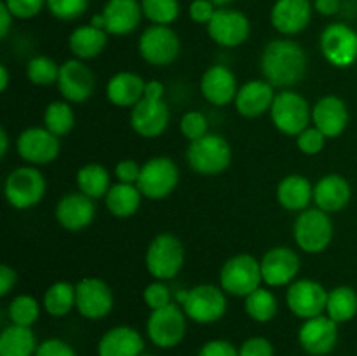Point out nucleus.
I'll return each instance as SVG.
<instances>
[{
    "instance_id": "50",
    "label": "nucleus",
    "mask_w": 357,
    "mask_h": 356,
    "mask_svg": "<svg viewBox=\"0 0 357 356\" xmlns=\"http://www.w3.org/2000/svg\"><path fill=\"white\" fill-rule=\"evenodd\" d=\"M197 356H239V349L229 341H223V339H215V341H209L199 349Z\"/></svg>"
},
{
    "instance_id": "31",
    "label": "nucleus",
    "mask_w": 357,
    "mask_h": 356,
    "mask_svg": "<svg viewBox=\"0 0 357 356\" xmlns=\"http://www.w3.org/2000/svg\"><path fill=\"white\" fill-rule=\"evenodd\" d=\"M108 34L101 28L93 27V24H82V27L75 28V30L70 34L68 38V47L72 51V54L77 59H93L96 56H100L103 52V49L107 47Z\"/></svg>"
},
{
    "instance_id": "59",
    "label": "nucleus",
    "mask_w": 357,
    "mask_h": 356,
    "mask_svg": "<svg viewBox=\"0 0 357 356\" xmlns=\"http://www.w3.org/2000/svg\"><path fill=\"white\" fill-rule=\"evenodd\" d=\"M142 356H153V355H142Z\"/></svg>"
},
{
    "instance_id": "10",
    "label": "nucleus",
    "mask_w": 357,
    "mask_h": 356,
    "mask_svg": "<svg viewBox=\"0 0 357 356\" xmlns=\"http://www.w3.org/2000/svg\"><path fill=\"white\" fill-rule=\"evenodd\" d=\"M138 51L150 65L167 66L180 56L181 42L173 28L152 24L139 37Z\"/></svg>"
},
{
    "instance_id": "13",
    "label": "nucleus",
    "mask_w": 357,
    "mask_h": 356,
    "mask_svg": "<svg viewBox=\"0 0 357 356\" xmlns=\"http://www.w3.org/2000/svg\"><path fill=\"white\" fill-rule=\"evenodd\" d=\"M328 292L314 279H295L286 292V304L296 318L309 320L326 313Z\"/></svg>"
},
{
    "instance_id": "16",
    "label": "nucleus",
    "mask_w": 357,
    "mask_h": 356,
    "mask_svg": "<svg viewBox=\"0 0 357 356\" xmlns=\"http://www.w3.org/2000/svg\"><path fill=\"white\" fill-rule=\"evenodd\" d=\"M96 79L94 73L82 59H68L59 66L58 89L65 101L70 103H84L94 93Z\"/></svg>"
},
{
    "instance_id": "23",
    "label": "nucleus",
    "mask_w": 357,
    "mask_h": 356,
    "mask_svg": "<svg viewBox=\"0 0 357 356\" xmlns=\"http://www.w3.org/2000/svg\"><path fill=\"white\" fill-rule=\"evenodd\" d=\"M312 122L326 138H338L349 126V108L342 98L326 94L312 107Z\"/></svg>"
},
{
    "instance_id": "28",
    "label": "nucleus",
    "mask_w": 357,
    "mask_h": 356,
    "mask_svg": "<svg viewBox=\"0 0 357 356\" xmlns=\"http://www.w3.org/2000/svg\"><path fill=\"white\" fill-rule=\"evenodd\" d=\"M352 198L351 184L342 175L331 173L314 185V202L326 213L342 212Z\"/></svg>"
},
{
    "instance_id": "12",
    "label": "nucleus",
    "mask_w": 357,
    "mask_h": 356,
    "mask_svg": "<svg viewBox=\"0 0 357 356\" xmlns=\"http://www.w3.org/2000/svg\"><path fill=\"white\" fill-rule=\"evenodd\" d=\"M319 47L330 65L347 68L357 61V31L345 23L328 24L321 34Z\"/></svg>"
},
{
    "instance_id": "33",
    "label": "nucleus",
    "mask_w": 357,
    "mask_h": 356,
    "mask_svg": "<svg viewBox=\"0 0 357 356\" xmlns=\"http://www.w3.org/2000/svg\"><path fill=\"white\" fill-rule=\"evenodd\" d=\"M37 337L30 327L10 325L0 334V356H35Z\"/></svg>"
},
{
    "instance_id": "24",
    "label": "nucleus",
    "mask_w": 357,
    "mask_h": 356,
    "mask_svg": "<svg viewBox=\"0 0 357 356\" xmlns=\"http://www.w3.org/2000/svg\"><path fill=\"white\" fill-rule=\"evenodd\" d=\"M236 73L225 65H213L202 73L201 93L206 101L216 107L229 105L237 96Z\"/></svg>"
},
{
    "instance_id": "52",
    "label": "nucleus",
    "mask_w": 357,
    "mask_h": 356,
    "mask_svg": "<svg viewBox=\"0 0 357 356\" xmlns=\"http://www.w3.org/2000/svg\"><path fill=\"white\" fill-rule=\"evenodd\" d=\"M17 281V274L13 267H9L7 264H3L0 267V297L9 295L10 290L14 288Z\"/></svg>"
},
{
    "instance_id": "36",
    "label": "nucleus",
    "mask_w": 357,
    "mask_h": 356,
    "mask_svg": "<svg viewBox=\"0 0 357 356\" xmlns=\"http://www.w3.org/2000/svg\"><path fill=\"white\" fill-rule=\"evenodd\" d=\"M44 309L51 316L63 318L75 307V285L68 281H56L45 290Z\"/></svg>"
},
{
    "instance_id": "43",
    "label": "nucleus",
    "mask_w": 357,
    "mask_h": 356,
    "mask_svg": "<svg viewBox=\"0 0 357 356\" xmlns=\"http://www.w3.org/2000/svg\"><path fill=\"white\" fill-rule=\"evenodd\" d=\"M180 129L188 142H194V140H199L204 135H208V119L201 112H187L181 117Z\"/></svg>"
},
{
    "instance_id": "5",
    "label": "nucleus",
    "mask_w": 357,
    "mask_h": 356,
    "mask_svg": "<svg viewBox=\"0 0 357 356\" xmlns=\"http://www.w3.org/2000/svg\"><path fill=\"white\" fill-rule=\"evenodd\" d=\"M293 237L296 246L305 253H321L333 239V222L323 209L307 208L300 212L293 223Z\"/></svg>"
},
{
    "instance_id": "1",
    "label": "nucleus",
    "mask_w": 357,
    "mask_h": 356,
    "mask_svg": "<svg viewBox=\"0 0 357 356\" xmlns=\"http://www.w3.org/2000/svg\"><path fill=\"white\" fill-rule=\"evenodd\" d=\"M309 58L302 45L289 38H278L265 45L260 58L264 79L274 87L289 89L305 77Z\"/></svg>"
},
{
    "instance_id": "51",
    "label": "nucleus",
    "mask_w": 357,
    "mask_h": 356,
    "mask_svg": "<svg viewBox=\"0 0 357 356\" xmlns=\"http://www.w3.org/2000/svg\"><path fill=\"white\" fill-rule=\"evenodd\" d=\"M142 166L135 159H122L115 166V177L122 184H138Z\"/></svg>"
},
{
    "instance_id": "11",
    "label": "nucleus",
    "mask_w": 357,
    "mask_h": 356,
    "mask_svg": "<svg viewBox=\"0 0 357 356\" xmlns=\"http://www.w3.org/2000/svg\"><path fill=\"white\" fill-rule=\"evenodd\" d=\"M180 181V171L176 163L169 157H153L142 166L138 178V188L143 198L164 199L176 188Z\"/></svg>"
},
{
    "instance_id": "54",
    "label": "nucleus",
    "mask_w": 357,
    "mask_h": 356,
    "mask_svg": "<svg viewBox=\"0 0 357 356\" xmlns=\"http://www.w3.org/2000/svg\"><path fill=\"white\" fill-rule=\"evenodd\" d=\"M164 93H166V87H164L160 80H149V82H145V94H143V98L164 101Z\"/></svg>"
},
{
    "instance_id": "30",
    "label": "nucleus",
    "mask_w": 357,
    "mask_h": 356,
    "mask_svg": "<svg viewBox=\"0 0 357 356\" xmlns=\"http://www.w3.org/2000/svg\"><path fill=\"white\" fill-rule=\"evenodd\" d=\"M278 201L288 212H303L314 201V187L303 175H288L278 185Z\"/></svg>"
},
{
    "instance_id": "22",
    "label": "nucleus",
    "mask_w": 357,
    "mask_h": 356,
    "mask_svg": "<svg viewBox=\"0 0 357 356\" xmlns=\"http://www.w3.org/2000/svg\"><path fill=\"white\" fill-rule=\"evenodd\" d=\"M131 126L143 138H157L169 126V108L164 101L143 98L131 108Z\"/></svg>"
},
{
    "instance_id": "7",
    "label": "nucleus",
    "mask_w": 357,
    "mask_h": 356,
    "mask_svg": "<svg viewBox=\"0 0 357 356\" xmlns=\"http://www.w3.org/2000/svg\"><path fill=\"white\" fill-rule=\"evenodd\" d=\"M271 119L275 129L288 136H298L303 129L309 128L312 119V108L302 94L291 89H282L275 94L271 107Z\"/></svg>"
},
{
    "instance_id": "35",
    "label": "nucleus",
    "mask_w": 357,
    "mask_h": 356,
    "mask_svg": "<svg viewBox=\"0 0 357 356\" xmlns=\"http://www.w3.org/2000/svg\"><path fill=\"white\" fill-rule=\"evenodd\" d=\"M357 314V293L354 288L342 285L328 292L326 316L335 323H347Z\"/></svg>"
},
{
    "instance_id": "29",
    "label": "nucleus",
    "mask_w": 357,
    "mask_h": 356,
    "mask_svg": "<svg viewBox=\"0 0 357 356\" xmlns=\"http://www.w3.org/2000/svg\"><path fill=\"white\" fill-rule=\"evenodd\" d=\"M145 80L132 72H119L107 82V98L112 105L121 108L135 107L143 100Z\"/></svg>"
},
{
    "instance_id": "3",
    "label": "nucleus",
    "mask_w": 357,
    "mask_h": 356,
    "mask_svg": "<svg viewBox=\"0 0 357 356\" xmlns=\"http://www.w3.org/2000/svg\"><path fill=\"white\" fill-rule=\"evenodd\" d=\"M187 163L195 173L215 177L223 173L232 163V149L222 135L208 133L190 142L187 149Z\"/></svg>"
},
{
    "instance_id": "18",
    "label": "nucleus",
    "mask_w": 357,
    "mask_h": 356,
    "mask_svg": "<svg viewBox=\"0 0 357 356\" xmlns=\"http://www.w3.org/2000/svg\"><path fill=\"white\" fill-rule=\"evenodd\" d=\"M338 341V323L326 314L303 320L298 332V342L310 356H324L331 353Z\"/></svg>"
},
{
    "instance_id": "37",
    "label": "nucleus",
    "mask_w": 357,
    "mask_h": 356,
    "mask_svg": "<svg viewBox=\"0 0 357 356\" xmlns=\"http://www.w3.org/2000/svg\"><path fill=\"white\" fill-rule=\"evenodd\" d=\"M244 309L251 320L258 321V323H268L278 314V299L271 290L260 286L248 297H244Z\"/></svg>"
},
{
    "instance_id": "39",
    "label": "nucleus",
    "mask_w": 357,
    "mask_h": 356,
    "mask_svg": "<svg viewBox=\"0 0 357 356\" xmlns=\"http://www.w3.org/2000/svg\"><path fill=\"white\" fill-rule=\"evenodd\" d=\"M26 77L35 86H52L58 84L59 65L49 56H35L28 61Z\"/></svg>"
},
{
    "instance_id": "8",
    "label": "nucleus",
    "mask_w": 357,
    "mask_h": 356,
    "mask_svg": "<svg viewBox=\"0 0 357 356\" xmlns=\"http://www.w3.org/2000/svg\"><path fill=\"white\" fill-rule=\"evenodd\" d=\"M45 178L37 168L21 166L10 171L3 184V195L14 209H28L42 201L45 195Z\"/></svg>"
},
{
    "instance_id": "6",
    "label": "nucleus",
    "mask_w": 357,
    "mask_h": 356,
    "mask_svg": "<svg viewBox=\"0 0 357 356\" xmlns=\"http://www.w3.org/2000/svg\"><path fill=\"white\" fill-rule=\"evenodd\" d=\"M261 278L260 260L248 253L230 257L220 271V286L223 292L234 297H248L251 292L260 288Z\"/></svg>"
},
{
    "instance_id": "46",
    "label": "nucleus",
    "mask_w": 357,
    "mask_h": 356,
    "mask_svg": "<svg viewBox=\"0 0 357 356\" xmlns=\"http://www.w3.org/2000/svg\"><path fill=\"white\" fill-rule=\"evenodd\" d=\"M14 17L17 20H31L44 9L45 0H3Z\"/></svg>"
},
{
    "instance_id": "40",
    "label": "nucleus",
    "mask_w": 357,
    "mask_h": 356,
    "mask_svg": "<svg viewBox=\"0 0 357 356\" xmlns=\"http://www.w3.org/2000/svg\"><path fill=\"white\" fill-rule=\"evenodd\" d=\"M142 9L153 24L169 27L180 16V0H142Z\"/></svg>"
},
{
    "instance_id": "27",
    "label": "nucleus",
    "mask_w": 357,
    "mask_h": 356,
    "mask_svg": "<svg viewBox=\"0 0 357 356\" xmlns=\"http://www.w3.org/2000/svg\"><path fill=\"white\" fill-rule=\"evenodd\" d=\"M143 349L142 334L128 325L110 328L98 342V356H142Z\"/></svg>"
},
{
    "instance_id": "49",
    "label": "nucleus",
    "mask_w": 357,
    "mask_h": 356,
    "mask_svg": "<svg viewBox=\"0 0 357 356\" xmlns=\"http://www.w3.org/2000/svg\"><path fill=\"white\" fill-rule=\"evenodd\" d=\"M216 13V7L211 0H192L188 7V16L194 23L209 24Z\"/></svg>"
},
{
    "instance_id": "17",
    "label": "nucleus",
    "mask_w": 357,
    "mask_h": 356,
    "mask_svg": "<svg viewBox=\"0 0 357 356\" xmlns=\"http://www.w3.org/2000/svg\"><path fill=\"white\" fill-rule=\"evenodd\" d=\"M59 138L45 128H28L17 136L16 150L30 164H49L59 156Z\"/></svg>"
},
{
    "instance_id": "2",
    "label": "nucleus",
    "mask_w": 357,
    "mask_h": 356,
    "mask_svg": "<svg viewBox=\"0 0 357 356\" xmlns=\"http://www.w3.org/2000/svg\"><path fill=\"white\" fill-rule=\"evenodd\" d=\"M176 302L188 320L199 325H209L222 320L227 313V297L222 286L197 285L190 290H180Z\"/></svg>"
},
{
    "instance_id": "56",
    "label": "nucleus",
    "mask_w": 357,
    "mask_h": 356,
    "mask_svg": "<svg viewBox=\"0 0 357 356\" xmlns=\"http://www.w3.org/2000/svg\"><path fill=\"white\" fill-rule=\"evenodd\" d=\"M7 150H9V135L6 129H0V157H6Z\"/></svg>"
},
{
    "instance_id": "57",
    "label": "nucleus",
    "mask_w": 357,
    "mask_h": 356,
    "mask_svg": "<svg viewBox=\"0 0 357 356\" xmlns=\"http://www.w3.org/2000/svg\"><path fill=\"white\" fill-rule=\"evenodd\" d=\"M7 86H9V72H7L6 65H0V91L6 93Z\"/></svg>"
},
{
    "instance_id": "4",
    "label": "nucleus",
    "mask_w": 357,
    "mask_h": 356,
    "mask_svg": "<svg viewBox=\"0 0 357 356\" xmlns=\"http://www.w3.org/2000/svg\"><path fill=\"white\" fill-rule=\"evenodd\" d=\"M145 264L150 276L159 281L176 278L185 264L183 243L174 234H159L150 241L146 248Z\"/></svg>"
},
{
    "instance_id": "55",
    "label": "nucleus",
    "mask_w": 357,
    "mask_h": 356,
    "mask_svg": "<svg viewBox=\"0 0 357 356\" xmlns=\"http://www.w3.org/2000/svg\"><path fill=\"white\" fill-rule=\"evenodd\" d=\"M13 13L9 10V7L6 6V2L0 3V37L6 38L9 35L10 24H13Z\"/></svg>"
},
{
    "instance_id": "26",
    "label": "nucleus",
    "mask_w": 357,
    "mask_h": 356,
    "mask_svg": "<svg viewBox=\"0 0 357 356\" xmlns=\"http://www.w3.org/2000/svg\"><path fill=\"white\" fill-rule=\"evenodd\" d=\"M274 98L275 93L272 84H268L265 79H255L239 87L234 103H236L237 112L244 117H260L265 112H271Z\"/></svg>"
},
{
    "instance_id": "45",
    "label": "nucleus",
    "mask_w": 357,
    "mask_h": 356,
    "mask_svg": "<svg viewBox=\"0 0 357 356\" xmlns=\"http://www.w3.org/2000/svg\"><path fill=\"white\" fill-rule=\"evenodd\" d=\"M326 136L314 126V128H307L296 136V145H298L300 152L305 156H317L321 150L326 145Z\"/></svg>"
},
{
    "instance_id": "20",
    "label": "nucleus",
    "mask_w": 357,
    "mask_h": 356,
    "mask_svg": "<svg viewBox=\"0 0 357 356\" xmlns=\"http://www.w3.org/2000/svg\"><path fill=\"white\" fill-rule=\"evenodd\" d=\"M54 213L56 220L63 229L77 232L93 223L96 206H94V199H91L84 192H70L59 199Z\"/></svg>"
},
{
    "instance_id": "58",
    "label": "nucleus",
    "mask_w": 357,
    "mask_h": 356,
    "mask_svg": "<svg viewBox=\"0 0 357 356\" xmlns=\"http://www.w3.org/2000/svg\"><path fill=\"white\" fill-rule=\"evenodd\" d=\"M211 2L215 3L216 9H222V7H229L234 0H211Z\"/></svg>"
},
{
    "instance_id": "53",
    "label": "nucleus",
    "mask_w": 357,
    "mask_h": 356,
    "mask_svg": "<svg viewBox=\"0 0 357 356\" xmlns=\"http://www.w3.org/2000/svg\"><path fill=\"white\" fill-rule=\"evenodd\" d=\"M340 7L342 0H314V9L323 16H335Z\"/></svg>"
},
{
    "instance_id": "38",
    "label": "nucleus",
    "mask_w": 357,
    "mask_h": 356,
    "mask_svg": "<svg viewBox=\"0 0 357 356\" xmlns=\"http://www.w3.org/2000/svg\"><path fill=\"white\" fill-rule=\"evenodd\" d=\"M75 126V114L68 101H51L44 112V128L58 138L68 135Z\"/></svg>"
},
{
    "instance_id": "41",
    "label": "nucleus",
    "mask_w": 357,
    "mask_h": 356,
    "mask_svg": "<svg viewBox=\"0 0 357 356\" xmlns=\"http://www.w3.org/2000/svg\"><path fill=\"white\" fill-rule=\"evenodd\" d=\"M13 325H20V327H30L38 320L40 316V304L37 299L31 295H17L10 300L9 309H7Z\"/></svg>"
},
{
    "instance_id": "19",
    "label": "nucleus",
    "mask_w": 357,
    "mask_h": 356,
    "mask_svg": "<svg viewBox=\"0 0 357 356\" xmlns=\"http://www.w3.org/2000/svg\"><path fill=\"white\" fill-rule=\"evenodd\" d=\"M261 278L267 286L291 285L300 272V257L289 246H274L261 257Z\"/></svg>"
},
{
    "instance_id": "44",
    "label": "nucleus",
    "mask_w": 357,
    "mask_h": 356,
    "mask_svg": "<svg viewBox=\"0 0 357 356\" xmlns=\"http://www.w3.org/2000/svg\"><path fill=\"white\" fill-rule=\"evenodd\" d=\"M171 290L169 286L164 281H152L150 285H146V288L143 290V300H145L146 306L150 307V311L160 309V307H166L171 304Z\"/></svg>"
},
{
    "instance_id": "32",
    "label": "nucleus",
    "mask_w": 357,
    "mask_h": 356,
    "mask_svg": "<svg viewBox=\"0 0 357 356\" xmlns=\"http://www.w3.org/2000/svg\"><path fill=\"white\" fill-rule=\"evenodd\" d=\"M142 198L143 194L139 192L138 185L119 181L112 185L108 194L105 195V205L115 218H129L139 209Z\"/></svg>"
},
{
    "instance_id": "42",
    "label": "nucleus",
    "mask_w": 357,
    "mask_h": 356,
    "mask_svg": "<svg viewBox=\"0 0 357 356\" xmlns=\"http://www.w3.org/2000/svg\"><path fill=\"white\" fill-rule=\"evenodd\" d=\"M45 6L56 20L73 21L86 14L89 0H45Z\"/></svg>"
},
{
    "instance_id": "21",
    "label": "nucleus",
    "mask_w": 357,
    "mask_h": 356,
    "mask_svg": "<svg viewBox=\"0 0 357 356\" xmlns=\"http://www.w3.org/2000/svg\"><path fill=\"white\" fill-rule=\"evenodd\" d=\"M312 7L310 0H275L271 10L272 27L282 35H298L309 27Z\"/></svg>"
},
{
    "instance_id": "9",
    "label": "nucleus",
    "mask_w": 357,
    "mask_h": 356,
    "mask_svg": "<svg viewBox=\"0 0 357 356\" xmlns=\"http://www.w3.org/2000/svg\"><path fill=\"white\" fill-rule=\"evenodd\" d=\"M146 334L157 348L169 349L180 344L187 334V314L178 304L160 307L150 313Z\"/></svg>"
},
{
    "instance_id": "47",
    "label": "nucleus",
    "mask_w": 357,
    "mask_h": 356,
    "mask_svg": "<svg viewBox=\"0 0 357 356\" xmlns=\"http://www.w3.org/2000/svg\"><path fill=\"white\" fill-rule=\"evenodd\" d=\"M239 356H274V346L265 337H250L239 348Z\"/></svg>"
},
{
    "instance_id": "14",
    "label": "nucleus",
    "mask_w": 357,
    "mask_h": 356,
    "mask_svg": "<svg viewBox=\"0 0 357 356\" xmlns=\"http://www.w3.org/2000/svg\"><path fill=\"white\" fill-rule=\"evenodd\" d=\"M251 24L244 13L230 7L216 9L215 16L208 24V34L215 44L232 49L244 44L250 37Z\"/></svg>"
},
{
    "instance_id": "15",
    "label": "nucleus",
    "mask_w": 357,
    "mask_h": 356,
    "mask_svg": "<svg viewBox=\"0 0 357 356\" xmlns=\"http://www.w3.org/2000/svg\"><path fill=\"white\" fill-rule=\"evenodd\" d=\"M75 307L87 320H101L114 307L112 288L100 278H84L75 285Z\"/></svg>"
},
{
    "instance_id": "48",
    "label": "nucleus",
    "mask_w": 357,
    "mask_h": 356,
    "mask_svg": "<svg viewBox=\"0 0 357 356\" xmlns=\"http://www.w3.org/2000/svg\"><path fill=\"white\" fill-rule=\"evenodd\" d=\"M35 356H77L75 349L61 339H47L38 344Z\"/></svg>"
},
{
    "instance_id": "34",
    "label": "nucleus",
    "mask_w": 357,
    "mask_h": 356,
    "mask_svg": "<svg viewBox=\"0 0 357 356\" xmlns=\"http://www.w3.org/2000/svg\"><path fill=\"white\" fill-rule=\"evenodd\" d=\"M77 185L79 191L89 195L91 199H101L110 191V173L103 164L89 163L84 164L77 171Z\"/></svg>"
},
{
    "instance_id": "25",
    "label": "nucleus",
    "mask_w": 357,
    "mask_h": 356,
    "mask_svg": "<svg viewBox=\"0 0 357 356\" xmlns=\"http://www.w3.org/2000/svg\"><path fill=\"white\" fill-rule=\"evenodd\" d=\"M105 17V31L108 35H129L139 27L143 17L138 0H108L101 10Z\"/></svg>"
}]
</instances>
